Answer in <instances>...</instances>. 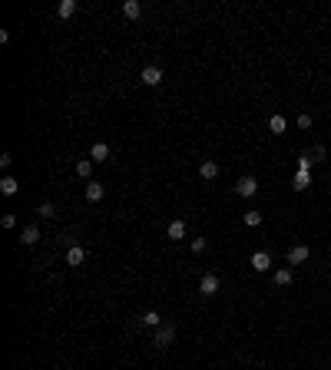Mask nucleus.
Segmentation results:
<instances>
[{"label": "nucleus", "instance_id": "f257e3e1", "mask_svg": "<svg viewBox=\"0 0 331 370\" xmlns=\"http://www.w3.org/2000/svg\"><path fill=\"white\" fill-rule=\"evenodd\" d=\"M176 334H179V331H176V324H162V327H159V331L152 334V344H156L159 350H166V347H169V344L176 340Z\"/></svg>", "mask_w": 331, "mask_h": 370}, {"label": "nucleus", "instance_id": "5701e85b", "mask_svg": "<svg viewBox=\"0 0 331 370\" xmlns=\"http://www.w3.org/2000/svg\"><path fill=\"white\" fill-rule=\"evenodd\" d=\"M311 166H315V162H311V156H301V159H298V172H311Z\"/></svg>", "mask_w": 331, "mask_h": 370}, {"label": "nucleus", "instance_id": "a878e982", "mask_svg": "<svg viewBox=\"0 0 331 370\" xmlns=\"http://www.w3.org/2000/svg\"><path fill=\"white\" fill-rule=\"evenodd\" d=\"M0 225H4V228H14V225H17V215H4V218H0Z\"/></svg>", "mask_w": 331, "mask_h": 370}, {"label": "nucleus", "instance_id": "4be33fe9", "mask_svg": "<svg viewBox=\"0 0 331 370\" xmlns=\"http://www.w3.org/2000/svg\"><path fill=\"white\" fill-rule=\"evenodd\" d=\"M245 225H249V228H259V225H262V212H245Z\"/></svg>", "mask_w": 331, "mask_h": 370}, {"label": "nucleus", "instance_id": "393cba45", "mask_svg": "<svg viewBox=\"0 0 331 370\" xmlns=\"http://www.w3.org/2000/svg\"><path fill=\"white\" fill-rule=\"evenodd\" d=\"M308 156H311V162H321V159H324V146H315Z\"/></svg>", "mask_w": 331, "mask_h": 370}, {"label": "nucleus", "instance_id": "6e6552de", "mask_svg": "<svg viewBox=\"0 0 331 370\" xmlns=\"http://www.w3.org/2000/svg\"><path fill=\"white\" fill-rule=\"evenodd\" d=\"M308 258H311V252H308L305 244H295L292 252H288V265H305Z\"/></svg>", "mask_w": 331, "mask_h": 370}, {"label": "nucleus", "instance_id": "f03ea898", "mask_svg": "<svg viewBox=\"0 0 331 370\" xmlns=\"http://www.w3.org/2000/svg\"><path fill=\"white\" fill-rule=\"evenodd\" d=\"M235 192L242 198H252V195H259V179L255 175H242V179L235 182Z\"/></svg>", "mask_w": 331, "mask_h": 370}, {"label": "nucleus", "instance_id": "423d86ee", "mask_svg": "<svg viewBox=\"0 0 331 370\" xmlns=\"http://www.w3.org/2000/svg\"><path fill=\"white\" fill-rule=\"evenodd\" d=\"M249 265H252V268L262 275V271H268V268H272V255H268V252H255L252 258H249Z\"/></svg>", "mask_w": 331, "mask_h": 370}, {"label": "nucleus", "instance_id": "c85d7f7f", "mask_svg": "<svg viewBox=\"0 0 331 370\" xmlns=\"http://www.w3.org/2000/svg\"><path fill=\"white\" fill-rule=\"evenodd\" d=\"M328 268H331V261H328Z\"/></svg>", "mask_w": 331, "mask_h": 370}, {"label": "nucleus", "instance_id": "cd10ccee", "mask_svg": "<svg viewBox=\"0 0 331 370\" xmlns=\"http://www.w3.org/2000/svg\"><path fill=\"white\" fill-rule=\"evenodd\" d=\"M0 166L10 169V166H14V156H10V152H4V156H0Z\"/></svg>", "mask_w": 331, "mask_h": 370}, {"label": "nucleus", "instance_id": "aec40b11", "mask_svg": "<svg viewBox=\"0 0 331 370\" xmlns=\"http://www.w3.org/2000/svg\"><path fill=\"white\" fill-rule=\"evenodd\" d=\"M268 129H272L275 136H282L285 129H288V122H285V116H272V119H268Z\"/></svg>", "mask_w": 331, "mask_h": 370}, {"label": "nucleus", "instance_id": "39448f33", "mask_svg": "<svg viewBox=\"0 0 331 370\" xmlns=\"http://www.w3.org/2000/svg\"><path fill=\"white\" fill-rule=\"evenodd\" d=\"M199 175H202L205 182L219 179V162H215V159H202V162H199Z\"/></svg>", "mask_w": 331, "mask_h": 370}, {"label": "nucleus", "instance_id": "ddd939ff", "mask_svg": "<svg viewBox=\"0 0 331 370\" xmlns=\"http://www.w3.org/2000/svg\"><path fill=\"white\" fill-rule=\"evenodd\" d=\"M0 192H4V195H17V192H20V182H17L14 175H4V179H0Z\"/></svg>", "mask_w": 331, "mask_h": 370}, {"label": "nucleus", "instance_id": "4468645a", "mask_svg": "<svg viewBox=\"0 0 331 370\" xmlns=\"http://www.w3.org/2000/svg\"><path fill=\"white\" fill-rule=\"evenodd\" d=\"M139 321H142V327H152V331H159V327H162V317H159L156 311H146Z\"/></svg>", "mask_w": 331, "mask_h": 370}, {"label": "nucleus", "instance_id": "9d476101", "mask_svg": "<svg viewBox=\"0 0 331 370\" xmlns=\"http://www.w3.org/2000/svg\"><path fill=\"white\" fill-rule=\"evenodd\" d=\"M90 159H93V162H106V159H110V146H106V142H93Z\"/></svg>", "mask_w": 331, "mask_h": 370}, {"label": "nucleus", "instance_id": "412c9836", "mask_svg": "<svg viewBox=\"0 0 331 370\" xmlns=\"http://www.w3.org/2000/svg\"><path fill=\"white\" fill-rule=\"evenodd\" d=\"M308 185H311V172H298V175H295V185H292L295 192H305Z\"/></svg>", "mask_w": 331, "mask_h": 370}, {"label": "nucleus", "instance_id": "dca6fc26", "mask_svg": "<svg viewBox=\"0 0 331 370\" xmlns=\"http://www.w3.org/2000/svg\"><path fill=\"white\" fill-rule=\"evenodd\" d=\"M103 195H106V189H103L100 182H87V198L90 202H100Z\"/></svg>", "mask_w": 331, "mask_h": 370}, {"label": "nucleus", "instance_id": "7ed1b4c3", "mask_svg": "<svg viewBox=\"0 0 331 370\" xmlns=\"http://www.w3.org/2000/svg\"><path fill=\"white\" fill-rule=\"evenodd\" d=\"M199 291L205 294V298H212V294H219V275H212V271H205L202 281H199Z\"/></svg>", "mask_w": 331, "mask_h": 370}, {"label": "nucleus", "instance_id": "20e7f679", "mask_svg": "<svg viewBox=\"0 0 331 370\" xmlns=\"http://www.w3.org/2000/svg\"><path fill=\"white\" fill-rule=\"evenodd\" d=\"M139 79L142 83H146V86H159V83H162V70H159V66H142V73H139Z\"/></svg>", "mask_w": 331, "mask_h": 370}, {"label": "nucleus", "instance_id": "6ab92c4d", "mask_svg": "<svg viewBox=\"0 0 331 370\" xmlns=\"http://www.w3.org/2000/svg\"><path fill=\"white\" fill-rule=\"evenodd\" d=\"M56 14L63 17V20H66V17H73V14H76V0H60V7H56Z\"/></svg>", "mask_w": 331, "mask_h": 370}, {"label": "nucleus", "instance_id": "0eeeda50", "mask_svg": "<svg viewBox=\"0 0 331 370\" xmlns=\"http://www.w3.org/2000/svg\"><path fill=\"white\" fill-rule=\"evenodd\" d=\"M83 261H87V252H83L79 244H73V248H66V265H70V268H79Z\"/></svg>", "mask_w": 331, "mask_h": 370}, {"label": "nucleus", "instance_id": "1a4fd4ad", "mask_svg": "<svg viewBox=\"0 0 331 370\" xmlns=\"http://www.w3.org/2000/svg\"><path fill=\"white\" fill-rule=\"evenodd\" d=\"M123 17H126V20H139V17H142V4H139V0H126V4H123Z\"/></svg>", "mask_w": 331, "mask_h": 370}, {"label": "nucleus", "instance_id": "b1692460", "mask_svg": "<svg viewBox=\"0 0 331 370\" xmlns=\"http://www.w3.org/2000/svg\"><path fill=\"white\" fill-rule=\"evenodd\" d=\"M205 248H209V241H205V238H192V252H196V255H202Z\"/></svg>", "mask_w": 331, "mask_h": 370}, {"label": "nucleus", "instance_id": "9b49d317", "mask_svg": "<svg viewBox=\"0 0 331 370\" xmlns=\"http://www.w3.org/2000/svg\"><path fill=\"white\" fill-rule=\"evenodd\" d=\"M166 235L173 238V241H179V238H186V221H182V218L169 221V228H166Z\"/></svg>", "mask_w": 331, "mask_h": 370}, {"label": "nucleus", "instance_id": "2eb2a0df", "mask_svg": "<svg viewBox=\"0 0 331 370\" xmlns=\"http://www.w3.org/2000/svg\"><path fill=\"white\" fill-rule=\"evenodd\" d=\"M20 241H24V244H37L40 241V228H37V225H27V228L20 231Z\"/></svg>", "mask_w": 331, "mask_h": 370}, {"label": "nucleus", "instance_id": "f8f14e48", "mask_svg": "<svg viewBox=\"0 0 331 370\" xmlns=\"http://www.w3.org/2000/svg\"><path fill=\"white\" fill-rule=\"evenodd\" d=\"M93 166H96L93 159H79L76 166H73V172H76L79 179H90V175H93Z\"/></svg>", "mask_w": 331, "mask_h": 370}, {"label": "nucleus", "instance_id": "f3484780", "mask_svg": "<svg viewBox=\"0 0 331 370\" xmlns=\"http://www.w3.org/2000/svg\"><path fill=\"white\" fill-rule=\"evenodd\" d=\"M37 215H40V218H47V221L56 218V205H53V202H40V205H37Z\"/></svg>", "mask_w": 331, "mask_h": 370}, {"label": "nucleus", "instance_id": "bb28decb", "mask_svg": "<svg viewBox=\"0 0 331 370\" xmlns=\"http://www.w3.org/2000/svg\"><path fill=\"white\" fill-rule=\"evenodd\" d=\"M298 129H311V116H305V112H301V116H298Z\"/></svg>", "mask_w": 331, "mask_h": 370}, {"label": "nucleus", "instance_id": "a211bd4d", "mask_svg": "<svg viewBox=\"0 0 331 370\" xmlns=\"http://www.w3.org/2000/svg\"><path fill=\"white\" fill-rule=\"evenodd\" d=\"M295 281V275H292V268H278L275 271V284H282V288H288V284Z\"/></svg>", "mask_w": 331, "mask_h": 370}]
</instances>
